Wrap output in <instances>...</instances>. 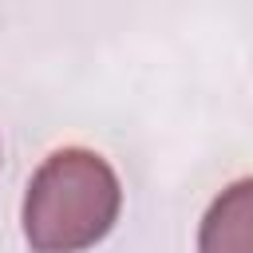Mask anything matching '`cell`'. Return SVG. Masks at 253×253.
<instances>
[{
  "label": "cell",
  "instance_id": "2",
  "mask_svg": "<svg viewBox=\"0 0 253 253\" xmlns=\"http://www.w3.org/2000/svg\"><path fill=\"white\" fill-rule=\"evenodd\" d=\"M198 253H253V178L233 182L202 217Z\"/></svg>",
  "mask_w": 253,
  "mask_h": 253
},
{
  "label": "cell",
  "instance_id": "1",
  "mask_svg": "<svg viewBox=\"0 0 253 253\" xmlns=\"http://www.w3.org/2000/svg\"><path fill=\"white\" fill-rule=\"evenodd\" d=\"M115 170L79 146L55 150L24 194V237L36 253H79L103 241L119 217Z\"/></svg>",
  "mask_w": 253,
  "mask_h": 253
}]
</instances>
